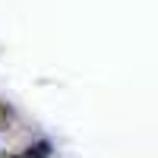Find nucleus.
Listing matches in <instances>:
<instances>
[{
	"mask_svg": "<svg viewBox=\"0 0 158 158\" xmlns=\"http://www.w3.org/2000/svg\"><path fill=\"white\" fill-rule=\"evenodd\" d=\"M48 155H51L48 142H35V146H29V152H25V158H48Z\"/></svg>",
	"mask_w": 158,
	"mask_h": 158,
	"instance_id": "1",
	"label": "nucleus"
}]
</instances>
